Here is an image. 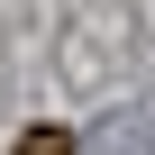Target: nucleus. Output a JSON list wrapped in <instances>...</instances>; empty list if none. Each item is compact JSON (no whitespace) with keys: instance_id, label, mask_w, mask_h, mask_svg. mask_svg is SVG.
<instances>
[{"instance_id":"1","label":"nucleus","mask_w":155,"mask_h":155,"mask_svg":"<svg viewBox=\"0 0 155 155\" xmlns=\"http://www.w3.org/2000/svg\"><path fill=\"white\" fill-rule=\"evenodd\" d=\"M28 155H64V137H28Z\"/></svg>"}]
</instances>
